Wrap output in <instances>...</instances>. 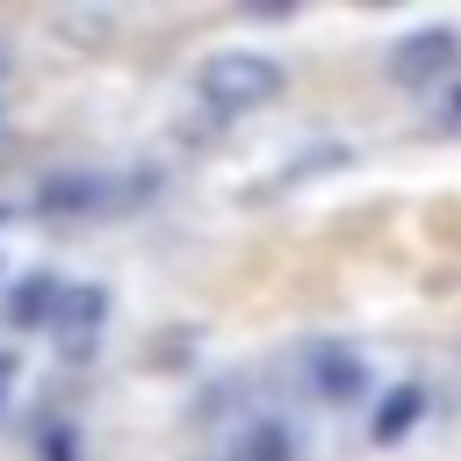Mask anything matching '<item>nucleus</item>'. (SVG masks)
I'll list each match as a JSON object with an SVG mask.
<instances>
[{"mask_svg": "<svg viewBox=\"0 0 461 461\" xmlns=\"http://www.w3.org/2000/svg\"><path fill=\"white\" fill-rule=\"evenodd\" d=\"M101 317H108V288H101V281L58 288V310H50L58 353H65V360H86V353H94V331H101Z\"/></svg>", "mask_w": 461, "mask_h": 461, "instance_id": "3", "label": "nucleus"}, {"mask_svg": "<svg viewBox=\"0 0 461 461\" xmlns=\"http://www.w3.org/2000/svg\"><path fill=\"white\" fill-rule=\"evenodd\" d=\"M439 115H447V122H454V130H461V86H454V94H447V108H439Z\"/></svg>", "mask_w": 461, "mask_h": 461, "instance_id": "11", "label": "nucleus"}, {"mask_svg": "<svg viewBox=\"0 0 461 461\" xmlns=\"http://www.w3.org/2000/svg\"><path fill=\"white\" fill-rule=\"evenodd\" d=\"M14 375H22V353H0V411H7V396H14Z\"/></svg>", "mask_w": 461, "mask_h": 461, "instance_id": "10", "label": "nucleus"}, {"mask_svg": "<svg viewBox=\"0 0 461 461\" xmlns=\"http://www.w3.org/2000/svg\"><path fill=\"white\" fill-rule=\"evenodd\" d=\"M58 36H72V43H101V36H108V22H101V14H65V22H58Z\"/></svg>", "mask_w": 461, "mask_h": 461, "instance_id": "9", "label": "nucleus"}, {"mask_svg": "<svg viewBox=\"0 0 461 461\" xmlns=\"http://www.w3.org/2000/svg\"><path fill=\"white\" fill-rule=\"evenodd\" d=\"M461 72V36L454 29H418L389 50V79L396 86H432V79H454Z\"/></svg>", "mask_w": 461, "mask_h": 461, "instance_id": "2", "label": "nucleus"}, {"mask_svg": "<svg viewBox=\"0 0 461 461\" xmlns=\"http://www.w3.org/2000/svg\"><path fill=\"white\" fill-rule=\"evenodd\" d=\"M310 375H317V389H331L339 403H346V396H360V367H353V353H339V346H317Z\"/></svg>", "mask_w": 461, "mask_h": 461, "instance_id": "8", "label": "nucleus"}, {"mask_svg": "<svg viewBox=\"0 0 461 461\" xmlns=\"http://www.w3.org/2000/svg\"><path fill=\"white\" fill-rule=\"evenodd\" d=\"M418 418H425V389H418V382H396V389L382 396V411L367 418V432H375V439L389 447V439H403V432H411Z\"/></svg>", "mask_w": 461, "mask_h": 461, "instance_id": "6", "label": "nucleus"}, {"mask_svg": "<svg viewBox=\"0 0 461 461\" xmlns=\"http://www.w3.org/2000/svg\"><path fill=\"white\" fill-rule=\"evenodd\" d=\"M7 72H14V50H7V36H0V79H7Z\"/></svg>", "mask_w": 461, "mask_h": 461, "instance_id": "12", "label": "nucleus"}, {"mask_svg": "<svg viewBox=\"0 0 461 461\" xmlns=\"http://www.w3.org/2000/svg\"><path fill=\"white\" fill-rule=\"evenodd\" d=\"M101 194H108L101 173H50V180L29 194V209H43V216H72V209H94Z\"/></svg>", "mask_w": 461, "mask_h": 461, "instance_id": "4", "label": "nucleus"}, {"mask_svg": "<svg viewBox=\"0 0 461 461\" xmlns=\"http://www.w3.org/2000/svg\"><path fill=\"white\" fill-rule=\"evenodd\" d=\"M281 86H288V72H281V58H267V50H216V58H202V72H194V101L216 108V115H252V108H267Z\"/></svg>", "mask_w": 461, "mask_h": 461, "instance_id": "1", "label": "nucleus"}, {"mask_svg": "<svg viewBox=\"0 0 461 461\" xmlns=\"http://www.w3.org/2000/svg\"><path fill=\"white\" fill-rule=\"evenodd\" d=\"M230 461H295V439H288V425H281V418H252V425L238 432Z\"/></svg>", "mask_w": 461, "mask_h": 461, "instance_id": "7", "label": "nucleus"}, {"mask_svg": "<svg viewBox=\"0 0 461 461\" xmlns=\"http://www.w3.org/2000/svg\"><path fill=\"white\" fill-rule=\"evenodd\" d=\"M58 288H65V281H50V274H29V281H14V295H7V324H14V331H36V324H50V310H58Z\"/></svg>", "mask_w": 461, "mask_h": 461, "instance_id": "5", "label": "nucleus"}]
</instances>
